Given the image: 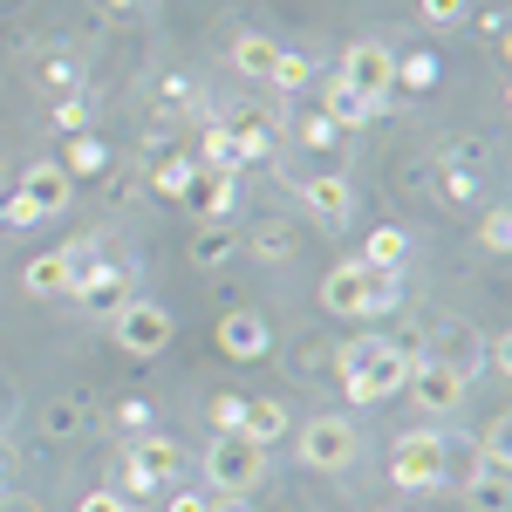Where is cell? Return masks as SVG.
<instances>
[{
    "label": "cell",
    "mask_w": 512,
    "mask_h": 512,
    "mask_svg": "<svg viewBox=\"0 0 512 512\" xmlns=\"http://www.w3.org/2000/svg\"><path fill=\"white\" fill-rule=\"evenodd\" d=\"M410 362L417 355L396 349L390 335H355L349 349H342V396L349 403H390V396H403V383H410Z\"/></svg>",
    "instance_id": "obj_1"
},
{
    "label": "cell",
    "mask_w": 512,
    "mask_h": 512,
    "mask_svg": "<svg viewBox=\"0 0 512 512\" xmlns=\"http://www.w3.org/2000/svg\"><path fill=\"white\" fill-rule=\"evenodd\" d=\"M403 301V274H376L362 260H342L321 274V308L328 315H355V321H376Z\"/></svg>",
    "instance_id": "obj_2"
},
{
    "label": "cell",
    "mask_w": 512,
    "mask_h": 512,
    "mask_svg": "<svg viewBox=\"0 0 512 512\" xmlns=\"http://www.w3.org/2000/svg\"><path fill=\"white\" fill-rule=\"evenodd\" d=\"M198 465H205L212 499H253V485L267 478V451L246 444V437H212V451H205Z\"/></svg>",
    "instance_id": "obj_3"
},
{
    "label": "cell",
    "mask_w": 512,
    "mask_h": 512,
    "mask_svg": "<svg viewBox=\"0 0 512 512\" xmlns=\"http://www.w3.org/2000/svg\"><path fill=\"white\" fill-rule=\"evenodd\" d=\"M444 465H451L444 431H403L390 444V485L396 492H437L444 485Z\"/></svg>",
    "instance_id": "obj_4"
},
{
    "label": "cell",
    "mask_w": 512,
    "mask_h": 512,
    "mask_svg": "<svg viewBox=\"0 0 512 512\" xmlns=\"http://www.w3.org/2000/svg\"><path fill=\"white\" fill-rule=\"evenodd\" d=\"M403 396H410L417 410H431V417H451V410L465 403V369H458L451 355H417Z\"/></svg>",
    "instance_id": "obj_5"
},
{
    "label": "cell",
    "mask_w": 512,
    "mask_h": 512,
    "mask_svg": "<svg viewBox=\"0 0 512 512\" xmlns=\"http://www.w3.org/2000/svg\"><path fill=\"white\" fill-rule=\"evenodd\" d=\"M355 458H362V437L349 417H308L301 424V465L308 472H349Z\"/></svg>",
    "instance_id": "obj_6"
},
{
    "label": "cell",
    "mask_w": 512,
    "mask_h": 512,
    "mask_svg": "<svg viewBox=\"0 0 512 512\" xmlns=\"http://www.w3.org/2000/svg\"><path fill=\"white\" fill-rule=\"evenodd\" d=\"M110 335H117V349H123V355L151 362V355L171 349V315H164L158 301H123L117 315H110Z\"/></svg>",
    "instance_id": "obj_7"
},
{
    "label": "cell",
    "mask_w": 512,
    "mask_h": 512,
    "mask_svg": "<svg viewBox=\"0 0 512 512\" xmlns=\"http://www.w3.org/2000/svg\"><path fill=\"white\" fill-rule=\"evenodd\" d=\"M342 82H355L362 96H376V103H396V55L383 48V41H355V48H342V69H335Z\"/></svg>",
    "instance_id": "obj_8"
},
{
    "label": "cell",
    "mask_w": 512,
    "mask_h": 512,
    "mask_svg": "<svg viewBox=\"0 0 512 512\" xmlns=\"http://www.w3.org/2000/svg\"><path fill=\"white\" fill-rule=\"evenodd\" d=\"M294 192H301V205H308V219H321V226H349V219H355V185H349V178H335V171L301 178Z\"/></svg>",
    "instance_id": "obj_9"
},
{
    "label": "cell",
    "mask_w": 512,
    "mask_h": 512,
    "mask_svg": "<svg viewBox=\"0 0 512 512\" xmlns=\"http://www.w3.org/2000/svg\"><path fill=\"white\" fill-rule=\"evenodd\" d=\"M219 349L233 355V362H260V355L274 349V328H267V315H253V308H226L219 315Z\"/></svg>",
    "instance_id": "obj_10"
},
{
    "label": "cell",
    "mask_w": 512,
    "mask_h": 512,
    "mask_svg": "<svg viewBox=\"0 0 512 512\" xmlns=\"http://www.w3.org/2000/svg\"><path fill=\"white\" fill-rule=\"evenodd\" d=\"M14 192L28 198L41 219H55V212H69V198H76V178H69L62 164L41 158V164H28V171H21V185H14Z\"/></svg>",
    "instance_id": "obj_11"
},
{
    "label": "cell",
    "mask_w": 512,
    "mask_h": 512,
    "mask_svg": "<svg viewBox=\"0 0 512 512\" xmlns=\"http://www.w3.org/2000/svg\"><path fill=\"white\" fill-rule=\"evenodd\" d=\"M123 301H130V280H123V267L89 260V267L76 274V308H82V315H117Z\"/></svg>",
    "instance_id": "obj_12"
},
{
    "label": "cell",
    "mask_w": 512,
    "mask_h": 512,
    "mask_svg": "<svg viewBox=\"0 0 512 512\" xmlns=\"http://www.w3.org/2000/svg\"><path fill=\"white\" fill-rule=\"evenodd\" d=\"M390 110V103H376V96H362L355 82H342V76H328V89H321V117L335 123V130H362V123H376Z\"/></svg>",
    "instance_id": "obj_13"
},
{
    "label": "cell",
    "mask_w": 512,
    "mask_h": 512,
    "mask_svg": "<svg viewBox=\"0 0 512 512\" xmlns=\"http://www.w3.org/2000/svg\"><path fill=\"white\" fill-rule=\"evenodd\" d=\"M21 294H35V301H55V294H76V260L62 253V246H48L28 260V274H21Z\"/></svg>",
    "instance_id": "obj_14"
},
{
    "label": "cell",
    "mask_w": 512,
    "mask_h": 512,
    "mask_svg": "<svg viewBox=\"0 0 512 512\" xmlns=\"http://www.w3.org/2000/svg\"><path fill=\"white\" fill-rule=\"evenodd\" d=\"M130 458H137V472L151 478V485H171V478L185 472V451H178V437H164V431H144L137 444H123Z\"/></svg>",
    "instance_id": "obj_15"
},
{
    "label": "cell",
    "mask_w": 512,
    "mask_h": 512,
    "mask_svg": "<svg viewBox=\"0 0 512 512\" xmlns=\"http://www.w3.org/2000/svg\"><path fill=\"white\" fill-rule=\"evenodd\" d=\"M239 437H246V444H260V451H274L280 437H287V403H280V396H246Z\"/></svg>",
    "instance_id": "obj_16"
},
{
    "label": "cell",
    "mask_w": 512,
    "mask_h": 512,
    "mask_svg": "<svg viewBox=\"0 0 512 512\" xmlns=\"http://www.w3.org/2000/svg\"><path fill=\"white\" fill-rule=\"evenodd\" d=\"M362 267H376V274H403V260H410V233L403 226H376V233L362 239V253H355Z\"/></svg>",
    "instance_id": "obj_17"
},
{
    "label": "cell",
    "mask_w": 512,
    "mask_h": 512,
    "mask_svg": "<svg viewBox=\"0 0 512 512\" xmlns=\"http://www.w3.org/2000/svg\"><path fill=\"white\" fill-rule=\"evenodd\" d=\"M274 69H280V41H267V35H233V76L274 82Z\"/></svg>",
    "instance_id": "obj_18"
},
{
    "label": "cell",
    "mask_w": 512,
    "mask_h": 512,
    "mask_svg": "<svg viewBox=\"0 0 512 512\" xmlns=\"http://www.w3.org/2000/svg\"><path fill=\"white\" fill-rule=\"evenodd\" d=\"M233 198H239V171H212V178H205V192H192L198 226H219V219H233Z\"/></svg>",
    "instance_id": "obj_19"
},
{
    "label": "cell",
    "mask_w": 512,
    "mask_h": 512,
    "mask_svg": "<svg viewBox=\"0 0 512 512\" xmlns=\"http://www.w3.org/2000/svg\"><path fill=\"white\" fill-rule=\"evenodd\" d=\"M465 512H512V478L506 472H472L465 478Z\"/></svg>",
    "instance_id": "obj_20"
},
{
    "label": "cell",
    "mask_w": 512,
    "mask_h": 512,
    "mask_svg": "<svg viewBox=\"0 0 512 512\" xmlns=\"http://www.w3.org/2000/svg\"><path fill=\"white\" fill-rule=\"evenodd\" d=\"M151 192H158V198H192L198 192V164L192 158H164L158 178H151Z\"/></svg>",
    "instance_id": "obj_21"
},
{
    "label": "cell",
    "mask_w": 512,
    "mask_h": 512,
    "mask_svg": "<svg viewBox=\"0 0 512 512\" xmlns=\"http://www.w3.org/2000/svg\"><path fill=\"white\" fill-rule=\"evenodd\" d=\"M233 226H226V219H219V226H198V239H192V260L198 267H219V260H233Z\"/></svg>",
    "instance_id": "obj_22"
},
{
    "label": "cell",
    "mask_w": 512,
    "mask_h": 512,
    "mask_svg": "<svg viewBox=\"0 0 512 512\" xmlns=\"http://www.w3.org/2000/svg\"><path fill=\"white\" fill-rule=\"evenodd\" d=\"M267 151H274L267 123H260V117H239V130H233V164H260Z\"/></svg>",
    "instance_id": "obj_23"
},
{
    "label": "cell",
    "mask_w": 512,
    "mask_h": 512,
    "mask_svg": "<svg viewBox=\"0 0 512 512\" xmlns=\"http://www.w3.org/2000/svg\"><path fill=\"white\" fill-rule=\"evenodd\" d=\"M506 451H512V431H506V417H492L478 431V472H506Z\"/></svg>",
    "instance_id": "obj_24"
},
{
    "label": "cell",
    "mask_w": 512,
    "mask_h": 512,
    "mask_svg": "<svg viewBox=\"0 0 512 512\" xmlns=\"http://www.w3.org/2000/svg\"><path fill=\"white\" fill-rule=\"evenodd\" d=\"M110 492H117V499H151L158 485L137 472V458H130V451H117V465H110Z\"/></svg>",
    "instance_id": "obj_25"
},
{
    "label": "cell",
    "mask_w": 512,
    "mask_h": 512,
    "mask_svg": "<svg viewBox=\"0 0 512 512\" xmlns=\"http://www.w3.org/2000/svg\"><path fill=\"white\" fill-rule=\"evenodd\" d=\"M246 246H253V260H267V267H274V260H287V253H294V233H287L280 219H267L260 233L246 239Z\"/></svg>",
    "instance_id": "obj_26"
},
{
    "label": "cell",
    "mask_w": 512,
    "mask_h": 512,
    "mask_svg": "<svg viewBox=\"0 0 512 512\" xmlns=\"http://www.w3.org/2000/svg\"><path fill=\"white\" fill-rule=\"evenodd\" d=\"M103 164H110V151H103L89 130H76V144H69V164H62V171H69V178H89V171H103Z\"/></svg>",
    "instance_id": "obj_27"
},
{
    "label": "cell",
    "mask_w": 512,
    "mask_h": 512,
    "mask_svg": "<svg viewBox=\"0 0 512 512\" xmlns=\"http://www.w3.org/2000/svg\"><path fill=\"white\" fill-rule=\"evenodd\" d=\"M205 417H212V437H239V417H246V396H212L205 403Z\"/></svg>",
    "instance_id": "obj_28"
},
{
    "label": "cell",
    "mask_w": 512,
    "mask_h": 512,
    "mask_svg": "<svg viewBox=\"0 0 512 512\" xmlns=\"http://www.w3.org/2000/svg\"><path fill=\"white\" fill-rule=\"evenodd\" d=\"M478 246H485V253H506L512 246V212L506 205H492V212L478 219Z\"/></svg>",
    "instance_id": "obj_29"
},
{
    "label": "cell",
    "mask_w": 512,
    "mask_h": 512,
    "mask_svg": "<svg viewBox=\"0 0 512 512\" xmlns=\"http://www.w3.org/2000/svg\"><path fill=\"white\" fill-rule=\"evenodd\" d=\"M417 14H424L431 28H465V21H472V0H417Z\"/></svg>",
    "instance_id": "obj_30"
},
{
    "label": "cell",
    "mask_w": 512,
    "mask_h": 512,
    "mask_svg": "<svg viewBox=\"0 0 512 512\" xmlns=\"http://www.w3.org/2000/svg\"><path fill=\"white\" fill-rule=\"evenodd\" d=\"M41 424H48V437H76L82 424H89V417H82V403H76V396H62V403H48V417H41Z\"/></svg>",
    "instance_id": "obj_31"
},
{
    "label": "cell",
    "mask_w": 512,
    "mask_h": 512,
    "mask_svg": "<svg viewBox=\"0 0 512 512\" xmlns=\"http://www.w3.org/2000/svg\"><path fill=\"white\" fill-rule=\"evenodd\" d=\"M396 82H403V89H431L437 82V55H403V62H396Z\"/></svg>",
    "instance_id": "obj_32"
},
{
    "label": "cell",
    "mask_w": 512,
    "mask_h": 512,
    "mask_svg": "<svg viewBox=\"0 0 512 512\" xmlns=\"http://www.w3.org/2000/svg\"><path fill=\"white\" fill-rule=\"evenodd\" d=\"M117 431L123 437H144V431H151V403H144V396H123V403H117Z\"/></svg>",
    "instance_id": "obj_33"
},
{
    "label": "cell",
    "mask_w": 512,
    "mask_h": 512,
    "mask_svg": "<svg viewBox=\"0 0 512 512\" xmlns=\"http://www.w3.org/2000/svg\"><path fill=\"white\" fill-rule=\"evenodd\" d=\"M308 76H315V69H308V55H287V48H280V69H274V89H308Z\"/></svg>",
    "instance_id": "obj_34"
},
{
    "label": "cell",
    "mask_w": 512,
    "mask_h": 512,
    "mask_svg": "<svg viewBox=\"0 0 512 512\" xmlns=\"http://www.w3.org/2000/svg\"><path fill=\"white\" fill-rule=\"evenodd\" d=\"M205 164H212V171H239L233 164V130H205Z\"/></svg>",
    "instance_id": "obj_35"
},
{
    "label": "cell",
    "mask_w": 512,
    "mask_h": 512,
    "mask_svg": "<svg viewBox=\"0 0 512 512\" xmlns=\"http://www.w3.org/2000/svg\"><path fill=\"white\" fill-rule=\"evenodd\" d=\"M0 226H41V212L21 192H7V198H0Z\"/></svg>",
    "instance_id": "obj_36"
},
{
    "label": "cell",
    "mask_w": 512,
    "mask_h": 512,
    "mask_svg": "<svg viewBox=\"0 0 512 512\" xmlns=\"http://www.w3.org/2000/svg\"><path fill=\"white\" fill-rule=\"evenodd\" d=\"M41 82H48V89H76V62L48 55V62H41Z\"/></svg>",
    "instance_id": "obj_37"
},
{
    "label": "cell",
    "mask_w": 512,
    "mask_h": 512,
    "mask_svg": "<svg viewBox=\"0 0 512 512\" xmlns=\"http://www.w3.org/2000/svg\"><path fill=\"white\" fill-rule=\"evenodd\" d=\"M472 192H478L472 171H444V198H451V205H472Z\"/></svg>",
    "instance_id": "obj_38"
},
{
    "label": "cell",
    "mask_w": 512,
    "mask_h": 512,
    "mask_svg": "<svg viewBox=\"0 0 512 512\" xmlns=\"http://www.w3.org/2000/svg\"><path fill=\"white\" fill-rule=\"evenodd\" d=\"M335 137H342V130H335V123L321 117V110H315L308 123H301V144H335Z\"/></svg>",
    "instance_id": "obj_39"
},
{
    "label": "cell",
    "mask_w": 512,
    "mask_h": 512,
    "mask_svg": "<svg viewBox=\"0 0 512 512\" xmlns=\"http://www.w3.org/2000/svg\"><path fill=\"white\" fill-rule=\"evenodd\" d=\"M55 130H82V103L69 96V103H55Z\"/></svg>",
    "instance_id": "obj_40"
},
{
    "label": "cell",
    "mask_w": 512,
    "mask_h": 512,
    "mask_svg": "<svg viewBox=\"0 0 512 512\" xmlns=\"http://www.w3.org/2000/svg\"><path fill=\"white\" fill-rule=\"evenodd\" d=\"M76 512H123V499H117V492H89Z\"/></svg>",
    "instance_id": "obj_41"
},
{
    "label": "cell",
    "mask_w": 512,
    "mask_h": 512,
    "mask_svg": "<svg viewBox=\"0 0 512 512\" xmlns=\"http://www.w3.org/2000/svg\"><path fill=\"white\" fill-rule=\"evenodd\" d=\"M478 35H485V41H506V14H499V7H492V14H478Z\"/></svg>",
    "instance_id": "obj_42"
},
{
    "label": "cell",
    "mask_w": 512,
    "mask_h": 512,
    "mask_svg": "<svg viewBox=\"0 0 512 512\" xmlns=\"http://www.w3.org/2000/svg\"><path fill=\"white\" fill-rule=\"evenodd\" d=\"M171 512H212V499H205V492H178V499H171Z\"/></svg>",
    "instance_id": "obj_43"
},
{
    "label": "cell",
    "mask_w": 512,
    "mask_h": 512,
    "mask_svg": "<svg viewBox=\"0 0 512 512\" xmlns=\"http://www.w3.org/2000/svg\"><path fill=\"white\" fill-rule=\"evenodd\" d=\"M0 512H41L35 499H21V492H0Z\"/></svg>",
    "instance_id": "obj_44"
},
{
    "label": "cell",
    "mask_w": 512,
    "mask_h": 512,
    "mask_svg": "<svg viewBox=\"0 0 512 512\" xmlns=\"http://www.w3.org/2000/svg\"><path fill=\"white\" fill-rule=\"evenodd\" d=\"M212 512H260L253 499H212Z\"/></svg>",
    "instance_id": "obj_45"
},
{
    "label": "cell",
    "mask_w": 512,
    "mask_h": 512,
    "mask_svg": "<svg viewBox=\"0 0 512 512\" xmlns=\"http://www.w3.org/2000/svg\"><path fill=\"white\" fill-rule=\"evenodd\" d=\"M103 7H137V0H103Z\"/></svg>",
    "instance_id": "obj_46"
}]
</instances>
